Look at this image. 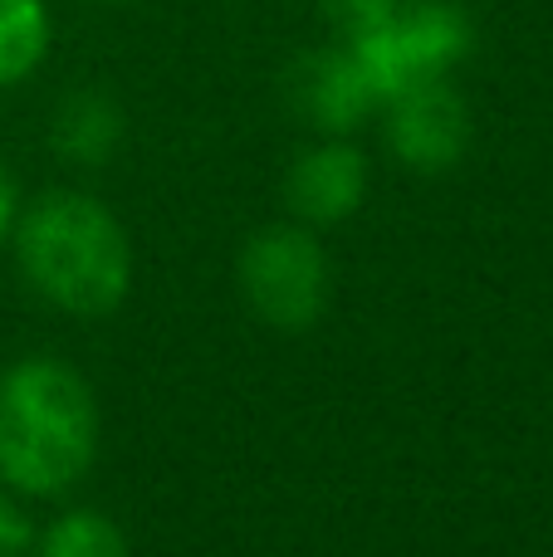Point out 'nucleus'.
I'll return each mask as SVG.
<instances>
[{"label":"nucleus","instance_id":"f257e3e1","mask_svg":"<svg viewBox=\"0 0 553 557\" xmlns=\"http://www.w3.org/2000/svg\"><path fill=\"white\" fill-rule=\"evenodd\" d=\"M98 455L94 386L59 357H20L0 372V484L59 499Z\"/></svg>","mask_w":553,"mask_h":557},{"label":"nucleus","instance_id":"f03ea898","mask_svg":"<svg viewBox=\"0 0 553 557\" xmlns=\"http://www.w3.org/2000/svg\"><path fill=\"white\" fill-rule=\"evenodd\" d=\"M29 288L74 318L113 313L133 284V245L118 215L84 191H49L15 215Z\"/></svg>","mask_w":553,"mask_h":557},{"label":"nucleus","instance_id":"7ed1b4c3","mask_svg":"<svg viewBox=\"0 0 553 557\" xmlns=\"http://www.w3.org/2000/svg\"><path fill=\"white\" fill-rule=\"evenodd\" d=\"M358 64L368 69L378 98H397L427 78H451V69L470 54L476 29L456 0H397L388 20L368 35L348 39Z\"/></svg>","mask_w":553,"mask_h":557},{"label":"nucleus","instance_id":"20e7f679","mask_svg":"<svg viewBox=\"0 0 553 557\" xmlns=\"http://www.w3.org/2000/svg\"><path fill=\"white\" fill-rule=\"evenodd\" d=\"M241 288L270 327L299 333L329 304V255L299 225H270L245 245Z\"/></svg>","mask_w":553,"mask_h":557},{"label":"nucleus","instance_id":"39448f33","mask_svg":"<svg viewBox=\"0 0 553 557\" xmlns=\"http://www.w3.org/2000/svg\"><path fill=\"white\" fill-rule=\"evenodd\" d=\"M382 137L411 172H446L470 147V108L451 78H427L382 103Z\"/></svg>","mask_w":553,"mask_h":557},{"label":"nucleus","instance_id":"423d86ee","mask_svg":"<svg viewBox=\"0 0 553 557\" xmlns=\"http://www.w3.org/2000/svg\"><path fill=\"white\" fill-rule=\"evenodd\" d=\"M290 103L299 108L304 123L329 137L358 133L368 117L382 113L378 88H372L368 69L358 64L348 39L299 54V64L290 69Z\"/></svg>","mask_w":553,"mask_h":557},{"label":"nucleus","instance_id":"0eeeda50","mask_svg":"<svg viewBox=\"0 0 553 557\" xmlns=\"http://www.w3.org/2000/svg\"><path fill=\"white\" fill-rule=\"evenodd\" d=\"M368 196V157L348 137H329L299 152L290 166V206L304 225H339Z\"/></svg>","mask_w":553,"mask_h":557},{"label":"nucleus","instance_id":"6e6552de","mask_svg":"<svg viewBox=\"0 0 553 557\" xmlns=\"http://www.w3.org/2000/svg\"><path fill=\"white\" fill-rule=\"evenodd\" d=\"M123 143V113L98 88H74L54 113V147L74 166H103Z\"/></svg>","mask_w":553,"mask_h":557},{"label":"nucleus","instance_id":"1a4fd4ad","mask_svg":"<svg viewBox=\"0 0 553 557\" xmlns=\"http://www.w3.org/2000/svg\"><path fill=\"white\" fill-rule=\"evenodd\" d=\"M49 54L45 0H0V88H15Z\"/></svg>","mask_w":553,"mask_h":557},{"label":"nucleus","instance_id":"9d476101","mask_svg":"<svg viewBox=\"0 0 553 557\" xmlns=\"http://www.w3.org/2000/svg\"><path fill=\"white\" fill-rule=\"evenodd\" d=\"M35 557H133L123 529L98 509H69L45 529Z\"/></svg>","mask_w":553,"mask_h":557},{"label":"nucleus","instance_id":"9b49d317","mask_svg":"<svg viewBox=\"0 0 553 557\" xmlns=\"http://www.w3.org/2000/svg\"><path fill=\"white\" fill-rule=\"evenodd\" d=\"M319 5L343 39H358V35H368V29H378L382 20L397 10V0H319Z\"/></svg>","mask_w":553,"mask_h":557},{"label":"nucleus","instance_id":"f8f14e48","mask_svg":"<svg viewBox=\"0 0 553 557\" xmlns=\"http://www.w3.org/2000/svg\"><path fill=\"white\" fill-rule=\"evenodd\" d=\"M29 548H35V529L25 509L10 494H0V557H29Z\"/></svg>","mask_w":553,"mask_h":557},{"label":"nucleus","instance_id":"ddd939ff","mask_svg":"<svg viewBox=\"0 0 553 557\" xmlns=\"http://www.w3.org/2000/svg\"><path fill=\"white\" fill-rule=\"evenodd\" d=\"M15 215H20V201H15V186H10V176L0 172V240H5L10 231H15Z\"/></svg>","mask_w":553,"mask_h":557},{"label":"nucleus","instance_id":"4468645a","mask_svg":"<svg viewBox=\"0 0 553 557\" xmlns=\"http://www.w3.org/2000/svg\"><path fill=\"white\" fill-rule=\"evenodd\" d=\"M94 5H127V0H94Z\"/></svg>","mask_w":553,"mask_h":557}]
</instances>
